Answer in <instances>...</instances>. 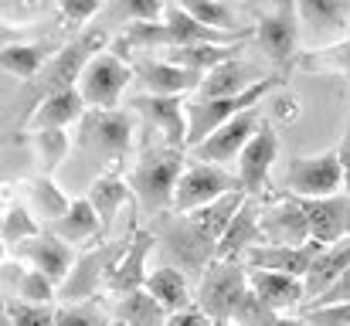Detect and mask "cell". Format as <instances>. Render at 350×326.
<instances>
[{
	"label": "cell",
	"instance_id": "31",
	"mask_svg": "<svg viewBox=\"0 0 350 326\" xmlns=\"http://www.w3.org/2000/svg\"><path fill=\"white\" fill-rule=\"evenodd\" d=\"M238 55H241V44H184V48H167L160 58H167V62H174L180 68L208 75L211 68L232 62Z\"/></svg>",
	"mask_w": 350,
	"mask_h": 326
},
{
	"label": "cell",
	"instance_id": "34",
	"mask_svg": "<svg viewBox=\"0 0 350 326\" xmlns=\"http://www.w3.org/2000/svg\"><path fill=\"white\" fill-rule=\"evenodd\" d=\"M3 72L21 79V82H34L41 75V68L48 65V48L44 44H3Z\"/></svg>",
	"mask_w": 350,
	"mask_h": 326
},
{
	"label": "cell",
	"instance_id": "40",
	"mask_svg": "<svg viewBox=\"0 0 350 326\" xmlns=\"http://www.w3.org/2000/svg\"><path fill=\"white\" fill-rule=\"evenodd\" d=\"M55 310L58 306H34L21 299L3 303V316L10 320V326H55Z\"/></svg>",
	"mask_w": 350,
	"mask_h": 326
},
{
	"label": "cell",
	"instance_id": "33",
	"mask_svg": "<svg viewBox=\"0 0 350 326\" xmlns=\"http://www.w3.org/2000/svg\"><path fill=\"white\" fill-rule=\"evenodd\" d=\"M27 201H31V211L41 217V221H48V224H55L58 217H65V211L72 208L68 194L55 184L51 174H41V177H34L27 184Z\"/></svg>",
	"mask_w": 350,
	"mask_h": 326
},
{
	"label": "cell",
	"instance_id": "37",
	"mask_svg": "<svg viewBox=\"0 0 350 326\" xmlns=\"http://www.w3.org/2000/svg\"><path fill=\"white\" fill-rule=\"evenodd\" d=\"M31 136H34V146H38L41 170H44V174H55V170L65 163L68 150H72L68 133H65V129H38V133H31Z\"/></svg>",
	"mask_w": 350,
	"mask_h": 326
},
{
	"label": "cell",
	"instance_id": "24",
	"mask_svg": "<svg viewBox=\"0 0 350 326\" xmlns=\"http://www.w3.org/2000/svg\"><path fill=\"white\" fill-rule=\"evenodd\" d=\"M248 286H252L255 296H258L269 310H275V313H282V310H289V306H299V303L306 299V286H303V279H296V275H282V272L252 269Z\"/></svg>",
	"mask_w": 350,
	"mask_h": 326
},
{
	"label": "cell",
	"instance_id": "18",
	"mask_svg": "<svg viewBox=\"0 0 350 326\" xmlns=\"http://www.w3.org/2000/svg\"><path fill=\"white\" fill-rule=\"evenodd\" d=\"M296 198V194H293ZM299 208L310 217V234L320 245H334L350 234V194H330V198H296Z\"/></svg>",
	"mask_w": 350,
	"mask_h": 326
},
{
	"label": "cell",
	"instance_id": "46",
	"mask_svg": "<svg viewBox=\"0 0 350 326\" xmlns=\"http://www.w3.org/2000/svg\"><path fill=\"white\" fill-rule=\"evenodd\" d=\"M167 326H215V320L201 310V306H191V310H180V313H170Z\"/></svg>",
	"mask_w": 350,
	"mask_h": 326
},
{
	"label": "cell",
	"instance_id": "21",
	"mask_svg": "<svg viewBox=\"0 0 350 326\" xmlns=\"http://www.w3.org/2000/svg\"><path fill=\"white\" fill-rule=\"evenodd\" d=\"M255 82H262V75L255 72V65H252V62H245V58L238 55V58H232V62H225V65L211 68V72L201 79V85H198V92H194V103L228 99V96H238V92L252 89Z\"/></svg>",
	"mask_w": 350,
	"mask_h": 326
},
{
	"label": "cell",
	"instance_id": "50",
	"mask_svg": "<svg viewBox=\"0 0 350 326\" xmlns=\"http://www.w3.org/2000/svg\"><path fill=\"white\" fill-rule=\"evenodd\" d=\"M215 326H241V323H234V320H228V323H215Z\"/></svg>",
	"mask_w": 350,
	"mask_h": 326
},
{
	"label": "cell",
	"instance_id": "17",
	"mask_svg": "<svg viewBox=\"0 0 350 326\" xmlns=\"http://www.w3.org/2000/svg\"><path fill=\"white\" fill-rule=\"evenodd\" d=\"M258 231H262V245H289L299 248L306 241H313L310 234V217L299 208V201L293 194H286L279 204L265 208L258 217Z\"/></svg>",
	"mask_w": 350,
	"mask_h": 326
},
{
	"label": "cell",
	"instance_id": "8",
	"mask_svg": "<svg viewBox=\"0 0 350 326\" xmlns=\"http://www.w3.org/2000/svg\"><path fill=\"white\" fill-rule=\"evenodd\" d=\"M241 191L238 184V174H228L225 167L218 163H204V160H194L184 167L180 180H177V191H174V208L170 211H198V208H208L215 201H221L225 194Z\"/></svg>",
	"mask_w": 350,
	"mask_h": 326
},
{
	"label": "cell",
	"instance_id": "35",
	"mask_svg": "<svg viewBox=\"0 0 350 326\" xmlns=\"http://www.w3.org/2000/svg\"><path fill=\"white\" fill-rule=\"evenodd\" d=\"M296 65L303 72H344V75H350V34L340 38L337 44H330V48L306 51Z\"/></svg>",
	"mask_w": 350,
	"mask_h": 326
},
{
	"label": "cell",
	"instance_id": "29",
	"mask_svg": "<svg viewBox=\"0 0 350 326\" xmlns=\"http://www.w3.org/2000/svg\"><path fill=\"white\" fill-rule=\"evenodd\" d=\"M109 310H113L116 323L122 326H167V320H170V313L146 289H133V293L113 296Z\"/></svg>",
	"mask_w": 350,
	"mask_h": 326
},
{
	"label": "cell",
	"instance_id": "49",
	"mask_svg": "<svg viewBox=\"0 0 350 326\" xmlns=\"http://www.w3.org/2000/svg\"><path fill=\"white\" fill-rule=\"evenodd\" d=\"M225 3H232V0H225ZM238 3H245V7H252V10L258 14V7H255V0H238Z\"/></svg>",
	"mask_w": 350,
	"mask_h": 326
},
{
	"label": "cell",
	"instance_id": "42",
	"mask_svg": "<svg viewBox=\"0 0 350 326\" xmlns=\"http://www.w3.org/2000/svg\"><path fill=\"white\" fill-rule=\"evenodd\" d=\"M272 316H279L275 310H269L258 296H255V289H248L245 293V299L238 303V310H234V323L241 326H265Z\"/></svg>",
	"mask_w": 350,
	"mask_h": 326
},
{
	"label": "cell",
	"instance_id": "19",
	"mask_svg": "<svg viewBox=\"0 0 350 326\" xmlns=\"http://www.w3.org/2000/svg\"><path fill=\"white\" fill-rule=\"evenodd\" d=\"M323 248L327 245H320V241H306L299 248H289V245H255L245 255H248L252 269H265V272H282V275L303 279Z\"/></svg>",
	"mask_w": 350,
	"mask_h": 326
},
{
	"label": "cell",
	"instance_id": "7",
	"mask_svg": "<svg viewBox=\"0 0 350 326\" xmlns=\"http://www.w3.org/2000/svg\"><path fill=\"white\" fill-rule=\"evenodd\" d=\"M275 85H279V79H275V75H265L262 82H255L252 89H245V92H238V96H228V99H208V103L187 106V150L201 146L218 126H225V122L234 119L238 112L255 109Z\"/></svg>",
	"mask_w": 350,
	"mask_h": 326
},
{
	"label": "cell",
	"instance_id": "11",
	"mask_svg": "<svg viewBox=\"0 0 350 326\" xmlns=\"http://www.w3.org/2000/svg\"><path fill=\"white\" fill-rule=\"evenodd\" d=\"M129 109L143 116V139L160 136L163 146L187 150V106H184V96H150V92H143L129 103Z\"/></svg>",
	"mask_w": 350,
	"mask_h": 326
},
{
	"label": "cell",
	"instance_id": "2",
	"mask_svg": "<svg viewBox=\"0 0 350 326\" xmlns=\"http://www.w3.org/2000/svg\"><path fill=\"white\" fill-rule=\"evenodd\" d=\"M184 150L163 146V143H143V153L136 160V167L129 170V191L136 198V204L150 217L167 215L174 208V191L177 180L184 174Z\"/></svg>",
	"mask_w": 350,
	"mask_h": 326
},
{
	"label": "cell",
	"instance_id": "27",
	"mask_svg": "<svg viewBox=\"0 0 350 326\" xmlns=\"http://www.w3.org/2000/svg\"><path fill=\"white\" fill-rule=\"evenodd\" d=\"M167 313H180V310H191L198 306V299H191V286H187V275L174 265H163L157 272L146 275V286H143Z\"/></svg>",
	"mask_w": 350,
	"mask_h": 326
},
{
	"label": "cell",
	"instance_id": "12",
	"mask_svg": "<svg viewBox=\"0 0 350 326\" xmlns=\"http://www.w3.org/2000/svg\"><path fill=\"white\" fill-rule=\"evenodd\" d=\"M255 44H258V51L269 62L293 65L296 48H299V10H296V0H275L272 14L258 10Z\"/></svg>",
	"mask_w": 350,
	"mask_h": 326
},
{
	"label": "cell",
	"instance_id": "23",
	"mask_svg": "<svg viewBox=\"0 0 350 326\" xmlns=\"http://www.w3.org/2000/svg\"><path fill=\"white\" fill-rule=\"evenodd\" d=\"M89 112L85 99L79 89H65V92H55L48 99H41L38 109L27 116V133H38V129H68L72 122H82V116Z\"/></svg>",
	"mask_w": 350,
	"mask_h": 326
},
{
	"label": "cell",
	"instance_id": "3",
	"mask_svg": "<svg viewBox=\"0 0 350 326\" xmlns=\"http://www.w3.org/2000/svg\"><path fill=\"white\" fill-rule=\"evenodd\" d=\"M136 116L129 109H89L79 122V150L99 163L116 167L133 153Z\"/></svg>",
	"mask_w": 350,
	"mask_h": 326
},
{
	"label": "cell",
	"instance_id": "41",
	"mask_svg": "<svg viewBox=\"0 0 350 326\" xmlns=\"http://www.w3.org/2000/svg\"><path fill=\"white\" fill-rule=\"evenodd\" d=\"M113 14L129 21V24H136V21H163L167 3L163 0H116Z\"/></svg>",
	"mask_w": 350,
	"mask_h": 326
},
{
	"label": "cell",
	"instance_id": "38",
	"mask_svg": "<svg viewBox=\"0 0 350 326\" xmlns=\"http://www.w3.org/2000/svg\"><path fill=\"white\" fill-rule=\"evenodd\" d=\"M191 17H198L201 24L215 27V31H241L238 21H234L232 7L225 0H177Z\"/></svg>",
	"mask_w": 350,
	"mask_h": 326
},
{
	"label": "cell",
	"instance_id": "25",
	"mask_svg": "<svg viewBox=\"0 0 350 326\" xmlns=\"http://www.w3.org/2000/svg\"><path fill=\"white\" fill-rule=\"evenodd\" d=\"M258 217H262V208H258V198H245V204L234 211V217L228 221L221 241H218V255L215 258H238L241 252L255 248L262 241V231H258Z\"/></svg>",
	"mask_w": 350,
	"mask_h": 326
},
{
	"label": "cell",
	"instance_id": "22",
	"mask_svg": "<svg viewBox=\"0 0 350 326\" xmlns=\"http://www.w3.org/2000/svg\"><path fill=\"white\" fill-rule=\"evenodd\" d=\"M296 10H299V27L323 41V38H337L347 31L350 21V0H296Z\"/></svg>",
	"mask_w": 350,
	"mask_h": 326
},
{
	"label": "cell",
	"instance_id": "43",
	"mask_svg": "<svg viewBox=\"0 0 350 326\" xmlns=\"http://www.w3.org/2000/svg\"><path fill=\"white\" fill-rule=\"evenodd\" d=\"M306 326H350V303H334V306H306L303 310Z\"/></svg>",
	"mask_w": 350,
	"mask_h": 326
},
{
	"label": "cell",
	"instance_id": "45",
	"mask_svg": "<svg viewBox=\"0 0 350 326\" xmlns=\"http://www.w3.org/2000/svg\"><path fill=\"white\" fill-rule=\"evenodd\" d=\"M334 303H350V269L323 293V296H317L310 306H334Z\"/></svg>",
	"mask_w": 350,
	"mask_h": 326
},
{
	"label": "cell",
	"instance_id": "4",
	"mask_svg": "<svg viewBox=\"0 0 350 326\" xmlns=\"http://www.w3.org/2000/svg\"><path fill=\"white\" fill-rule=\"evenodd\" d=\"M133 238V234H129ZM129 238L122 241H106L99 248H89L85 255L75 258L68 279L58 286V299L62 303H85V299H99L103 293H109V279L113 269L119 265V258L129 248Z\"/></svg>",
	"mask_w": 350,
	"mask_h": 326
},
{
	"label": "cell",
	"instance_id": "48",
	"mask_svg": "<svg viewBox=\"0 0 350 326\" xmlns=\"http://www.w3.org/2000/svg\"><path fill=\"white\" fill-rule=\"evenodd\" d=\"M265 326H306V320H303V316H282V313H279V316H272Z\"/></svg>",
	"mask_w": 350,
	"mask_h": 326
},
{
	"label": "cell",
	"instance_id": "13",
	"mask_svg": "<svg viewBox=\"0 0 350 326\" xmlns=\"http://www.w3.org/2000/svg\"><path fill=\"white\" fill-rule=\"evenodd\" d=\"M258 126H262V109H245V112H238L234 119H228L225 126H218L201 146H194V160H204V163H218V167H225V163H232L241 157V150L248 146V139L258 133Z\"/></svg>",
	"mask_w": 350,
	"mask_h": 326
},
{
	"label": "cell",
	"instance_id": "20",
	"mask_svg": "<svg viewBox=\"0 0 350 326\" xmlns=\"http://www.w3.org/2000/svg\"><path fill=\"white\" fill-rule=\"evenodd\" d=\"M157 248V231L153 228H136L133 238H129V248L126 255L119 258V265L113 269V279H109V296H122V293H133V289H143L146 286V258L150 252Z\"/></svg>",
	"mask_w": 350,
	"mask_h": 326
},
{
	"label": "cell",
	"instance_id": "14",
	"mask_svg": "<svg viewBox=\"0 0 350 326\" xmlns=\"http://www.w3.org/2000/svg\"><path fill=\"white\" fill-rule=\"evenodd\" d=\"M275 157H279V136H275L272 122L262 119L258 133H255V136L248 139V146L241 150L238 170H234V174H238V184H241V191H245L248 198H258V194L265 191V180H269V170H272Z\"/></svg>",
	"mask_w": 350,
	"mask_h": 326
},
{
	"label": "cell",
	"instance_id": "10",
	"mask_svg": "<svg viewBox=\"0 0 350 326\" xmlns=\"http://www.w3.org/2000/svg\"><path fill=\"white\" fill-rule=\"evenodd\" d=\"M282 187L296 198H330L344 191V167L337 150L317 157H293L282 177Z\"/></svg>",
	"mask_w": 350,
	"mask_h": 326
},
{
	"label": "cell",
	"instance_id": "47",
	"mask_svg": "<svg viewBox=\"0 0 350 326\" xmlns=\"http://www.w3.org/2000/svg\"><path fill=\"white\" fill-rule=\"evenodd\" d=\"M337 157H340V167H344V191L350 194V112H347V129H344V139L337 146Z\"/></svg>",
	"mask_w": 350,
	"mask_h": 326
},
{
	"label": "cell",
	"instance_id": "28",
	"mask_svg": "<svg viewBox=\"0 0 350 326\" xmlns=\"http://www.w3.org/2000/svg\"><path fill=\"white\" fill-rule=\"evenodd\" d=\"M48 231H55L62 241H68L72 248H79V245H85V241H92V238L103 234V221H99V215H96V208H92L89 198H75L72 208L65 211V217H58L55 224H48Z\"/></svg>",
	"mask_w": 350,
	"mask_h": 326
},
{
	"label": "cell",
	"instance_id": "44",
	"mask_svg": "<svg viewBox=\"0 0 350 326\" xmlns=\"http://www.w3.org/2000/svg\"><path fill=\"white\" fill-rule=\"evenodd\" d=\"M103 0H58V10L68 24H85L92 14H99Z\"/></svg>",
	"mask_w": 350,
	"mask_h": 326
},
{
	"label": "cell",
	"instance_id": "6",
	"mask_svg": "<svg viewBox=\"0 0 350 326\" xmlns=\"http://www.w3.org/2000/svg\"><path fill=\"white\" fill-rule=\"evenodd\" d=\"M248 289V272L238 258H215L198 279V306L215 323H228L234 320V310Z\"/></svg>",
	"mask_w": 350,
	"mask_h": 326
},
{
	"label": "cell",
	"instance_id": "36",
	"mask_svg": "<svg viewBox=\"0 0 350 326\" xmlns=\"http://www.w3.org/2000/svg\"><path fill=\"white\" fill-rule=\"evenodd\" d=\"M41 234L38 231V215L24 204H7L3 208V248L14 252L17 245H24L27 238Z\"/></svg>",
	"mask_w": 350,
	"mask_h": 326
},
{
	"label": "cell",
	"instance_id": "16",
	"mask_svg": "<svg viewBox=\"0 0 350 326\" xmlns=\"http://www.w3.org/2000/svg\"><path fill=\"white\" fill-rule=\"evenodd\" d=\"M14 258H24L31 269H38V272H44L55 286H62L65 279H68V272H72V265H75V248L68 245V241H62L55 231H41V234H34V238H27L24 245H17L14 248Z\"/></svg>",
	"mask_w": 350,
	"mask_h": 326
},
{
	"label": "cell",
	"instance_id": "30",
	"mask_svg": "<svg viewBox=\"0 0 350 326\" xmlns=\"http://www.w3.org/2000/svg\"><path fill=\"white\" fill-rule=\"evenodd\" d=\"M85 198L92 201L96 215H99V221H103V234H106V231L113 228V221H116L119 208L133 198V191H129V180H126L119 170H106L103 177L92 180V187H89Z\"/></svg>",
	"mask_w": 350,
	"mask_h": 326
},
{
	"label": "cell",
	"instance_id": "32",
	"mask_svg": "<svg viewBox=\"0 0 350 326\" xmlns=\"http://www.w3.org/2000/svg\"><path fill=\"white\" fill-rule=\"evenodd\" d=\"M3 275H7V282H14V299H21V303L51 306L55 296H58V286H55L44 272H38V269H17V265L7 258V262H3Z\"/></svg>",
	"mask_w": 350,
	"mask_h": 326
},
{
	"label": "cell",
	"instance_id": "1",
	"mask_svg": "<svg viewBox=\"0 0 350 326\" xmlns=\"http://www.w3.org/2000/svg\"><path fill=\"white\" fill-rule=\"evenodd\" d=\"M245 191H232L221 201L198 208V211H167L157 217L153 231H157V245L167 252L170 265L180 269L184 275H204V269L215 262L218 255V241L228 228L234 211L245 204Z\"/></svg>",
	"mask_w": 350,
	"mask_h": 326
},
{
	"label": "cell",
	"instance_id": "51",
	"mask_svg": "<svg viewBox=\"0 0 350 326\" xmlns=\"http://www.w3.org/2000/svg\"><path fill=\"white\" fill-rule=\"evenodd\" d=\"M113 326H122V323H113Z\"/></svg>",
	"mask_w": 350,
	"mask_h": 326
},
{
	"label": "cell",
	"instance_id": "26",
	"mask_svg": "<svg viewBox=\"0 0 350 326\" xmlns=\"http://www.w3.org/2000/svg\"><path fill=\"white\" fill-rule=\"evenodd\" d=\"M350 269V234L347 238H340V241H334V245H327L320 255H317V262L310 265V272L303 275V286H306V299L313 303L317 296H323L344 272Z\"/></svg>",
	"mask_w": 350,
	"mask_h": 326
},
{
	"label": "cell",
	"instance_id": "5",
	"mask_svg": "<svg viewBox=\"0 0 350 326\" xmlns=\"http://www.w3.org/2000/svg\"><path fill=\"white\" fill-rule=\"evenodd\" d=\"M106 41H109L106 31H85L82 38H75V41H68L65 48H58L55 58H51V62L41 68V75L31 82V92L41 96V99H48V96H55V92L79 89V79H82L85 65H89L96 55H103Z\"/></svg>",
	"mask_w": 350,
	"mask_h": 326
},
{
	"label": "cell",
	"instance_id": "9",
	"mask_svg": "<svg viewBox=\"0 0 350 326\" xmlns=\"http://www.w3.org/2000/svg\"><path fill=\"white\" fill-rule=\"evenodd\" d=\"M133 65L116 55V51H103L96 55L82 79H79V92L89 109H119V96L126 92V85H133Z\"/></svg>",
	"mask_w": 350,
	"mask_h": 326
},
{
	"label": "cell",
	"instance_id": "15",
	"mask_svg": "<svg viewBox=\"0 0 350 326\" xmlns=\"http://www.w3.org/2000/svg\"><path fill=\"white\" fill-rule=\"evenodd\" d=\"M133 65V82H139L143 85V92H150V96H184V92H198V85H201V72H191V68H180V65H174V62H167V58H150V55H143V58H133L129 62Z\"/></svg>",
	"mask_w": 350,
	"mask_h": 326
},
{
	"label": "cell",
	"instance_id": "39",
	"mask_svg": "<svg viewBox=\"0 0 350 326\" xmlns=\"http://www.w3.org/2000/svg\"><path fill=\"white\" fill-rule=\"evenodd\" d=\"M55 326H113L106 310L99 306V299H85V303H65L55 310Z\"/></svg>",
	"mask_w": 350,
	"mask_h": 326
}]
</instances>
